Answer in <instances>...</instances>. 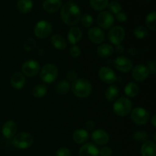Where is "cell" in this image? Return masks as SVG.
Returning <instances> with one entry per match:
<instances>
[{"label":"cell","instance_id":"9c48e42d","mask_svg":"<svg viewBox=\"0 0 156 156\" xmlns=\"http://www.w3.org/2000/svg\"><path fill=\"white\" fill-rule=\"evenodd\" d=\"M97 22L99 27L101 28L108 30L112 27L114 23V18L112 14L109 12H101L98 14L97 17Z\"/></svg>","mask_w":156,"mask_h":156},{"label":"cell","instance_id":"6da1fadb","mask_svg":"<svg viewBox=\"0 0 156 156\" xmlns=\"http://www.w3.org/2000/svg\"><path fill=\"white\" fill-rule=\"evenodd\" d=\"M61 19L66 25L74 26L80 21L82 13L79 6L74 2H66L60 12Z\"/></svg>","mask_w":156,"mask_h":156},{"label":"cell","instance_id":"d4e9b609","mask_svg":"<svg viewBox=\"0 0 156 156\" xmlns=\"http://www.w3.org/2000/svg\"><path fill=\"white\" fill-rule=\"evenodd\" d=\"M33 1L32 0H18L17 3L18 9L21 13H28L33 9Z\"/></svg>","mask_w":156,"mask_h":156},{"label":"cell","instance_id":"7bdbcfd3","mask_svg":"<svg viewBox=\"0 0 156 156\" xmlns=\"http://www.w3.org/2000/svg\"><path fill=\"white\" fill-rule=\"evenodd\" d=\"M85 127L87 128V129H89V130H92L95 127V123H94V121L92 120H88L85 123Z\"/></svg>","mask_w":156,"mask_h":156},{"label":"cell","instance_id":"8992f818","mask_svg":"<svg viewBox=\"0 0 156 156\" xmlns=\"http://www.w3.org/2000/svg\"><path fill=\"white\" fill-rule=\"evenodd\" d=\"M52 30H53V27L50 22L44 21V20H41V21H38L36 25L34 26V33L37 37L41 38V39H45L51 34Z\"/></svg>","mask_w":156,"mask_h":156},{"label":"cell","instance_id":"d6986e66","mask_svg":"<svg viewBox=\"0 0 156 156\" xmlns=\"http://www.w3.org/2000/svg\"><path fill=\"white\" fill-rule=\"evenodd\" d=\"M142 156H156L155 143L151 140H147L143 143L141 147Z\"/></svg>","mask_w":156,"mask_h":156},{"label":"cell","instance_id":"b9f144b4","mask_svg":"<svg viewBox=\"0 0 156 156\" xmlns=\"http://www.w3.org/2000/svg\"><path fill=\"white\" fill-rule=\"evenodd\" d=\"M34 43H35V41H34L33 39L30 38V39L27 40V41L25 42V44H24V48H25L27 50H30L31 49H33L34 47L35 46V45H31V44H34Z\"/></svg>","mask_w":156,"mask_h":156},{"label":"cell","instance_id":"7a4b0ae2","mask_svg":"<svg viewBox=\"0 0 156 156\" xmlns=\"http://www.w3.org/2000/svg\"><path fill=\"white\" fill-rule=\"evenodd\" d=\"M72 91L76 97L85 98L91 94L92 86L91 82L86 79H77L72 85Z\"/></svg>","mask_w":156,"mask_h":156},{"label":"cell","instance_id":"44dd1931","mask_svg":"<svg viewBox=\"0 0 156 156\" xmlns=\"http://www.w3.org/2000/svg\"><path fill=\"white\" fill-rule=\"evenodd\" d=\"M82 37V32L79 27H74L68 32V40L70 44L75 45L81 41Z\"/></svg>","mask_w":156,"mask_h":156},{"label":"cell","instance_id":"1f68e13d","mask_svg":"<svg viewBox=\"0 0 156 156\" xmlns=\"http://www.w3.org/2000/svg\"><path fill=\"white\" fill-rule=\"evenodd\" d=\"M148 139H149V135L148 133L145 130L140 129L136 131L135 133L133 134V140L138 143H145L147 141Z\"/></svg>","mask_w":156,"mask_h":156},{"label":"cell","instance_id":"d6a6232c","mask_svg":"<svg viewBox=\"0 0 156 156\" xmlns=\"http://www.w3.org/2000/svg\"><path fill=\"white\" fill-rule=\"evenodd\" d=\"M134 36L138 39H144L148 36V30L143 26H138L134 30Z\"/></svg>","mask_w":156,"mask_h":156},{"label":"cell","instance_id":"f1b7e54d","mask_svg":"<svg viewBox=\"0 0 156 156\" xmlns=\"http://www.w3.org/2000/svg\"><path fill=\"white\" fill-rule=\"evenodd\" d=\"M70 84L69 82H67V81H61L59 82L57 85H56V93H58L59 94H65L69 91L70 90Z\"/></svg>","mask_w":156,"mask_h":156},{"label":"cell","instance_id":"ab89813d","mask_svg":"<svg viewBox=\"0 0 156 156\" xmlns=\"http://www.w3.org/2000/svg\"><path fill=\"white\" fill-rule=\"evenodd\" d=\"M148 69H149V74L155 75L156 73V62L155 60H152L150 62H149L147 66Z\"/></svg>","mask_w":156,"mask_h":156},{"label":"cell","instance_id":"ac0fdd59","mask_svg":"<svg viewBox=\"0 0 156 156\" xmlns=\"http://www.w3.org/2000/svg\"><path fill=\"white\" fill-rule=\"evenodd\" d=\"M62 5V0H44L43 8L48 13H55L58 12Z\"/></svg>","mask_w":156,"mask_h":156},{"label":"cell","instance_id":"f6af8a7d","mask_svg":"<svg viewBox=\"0 0 156 156\" xmlns=\"http://www.w3.org/2000/svg\"><path fill=\"white\" fill-rule=\"evenodd\" d=\"M128 53H129V55H131V56H135L137 53L136 49L135 47H131V48H129V50H128Z\"/></svg>","mask_w":156,"mask_h":156},{"label":"cell","instance_id":"e575fe53","mask_svg":"<svg viewBox=\"0 0 156 156\" xmlns=\"http://www.w3.org/2000/svg\"><path fill=\"white\" fill-rule=\"evenodd\" d=\"M108 9H109L110 12L113 14H118L119 12H121L122 10V6L118 2H116V1H113L111 2H110L108 4Z\"/></svg>","mask_w":156,"mask_h":156},{"label":"cell","instance_id":"cb8c5ba5","mask_svg":"<svg viewBox=\"0 0 156 156\" xmlns=\"http://www.w3.org/2000/svg\"><path fill=\"white\" fill-rule=\"evenodd\" d=\"M51 43L53 47L57 50H64L66 47V41L60 34H54L51 37Z\"/></svg>","mask_w":156,"mask_h":156},{"label":"cell","instance_id":"f546056e","mask_svg":"<svg viewBox=\"0 0 156 156\" xmlns=\"http://www.w3.org/2000/svg\"><path fill=\"white\" fill-rule=\"evenodd\" d=\"M146 24L148 28L152 31L156 30V13L155 12L148 14L146 18Z\"/></svg>","mask_w":156,"mask_h":156},{"label":"cell","instance_id":"ffe728a7","mask_svg":"<svg viewBox=\"0 0 156 156\" xmlns=\"http://www.w3.org/2000/svg\"><path fill=\"white\" fill-rule=\"evenodd\" d=\"M25 84V78L21 73H15L11 78V85L15 89H21Z\"/></svg>","mask_w":156,"mask_h":156},{"label":"cell","instance_id":"d590c367","mask_svg":"<svg viewBox=\"0 0 156 156\" xmlns=\"http://www.w3.org/2000/svg\"><path fill=\"white\" fill-rule=\"evenodd\" d=\"M112 152V149L108 146H103L99 149V155L101 156H111Z\"/></svg>","mask_w":156,"mask_h":156},{"label":"cell","instance_id":"277c9868","mask_svg":"<svg viewBox=\"0 0 156 156\" xmlns=\"http://www.w3.org/2000/svg\"><path fill=\"white\" fill-rule=\"evenodd\" d=\"M41 80L47 84L55 82L58 77V69L54 64H46L42 67L40 73Z\"/></svg>","mask_w":156,"mask_h":156},{"label":"cell","instance_id":"7dc6e473","mask_svg":"<svg viewBox=\"0 0 156 156\" xmlns=\"http://www.w3.org/2000/svg\"><path fill=\"white\" fill-rule=\"evenodd\" d=\"M70 1H72V0H70Z\"/></svg>","mask_w":156,"mask_h":156},{"label":"cell","instance_id":"30bf717a","mask_svg":"<svg viewBox=\"0 0 156 156\" xmlns=\"http://www.w3.org/2000/svg\"><path fill=\"white\" fill-rule=\"evenodd\" d=\"M40 65L37 61L30 59L24 62L21 67L23 75L27 77H34L40 72Z\"/></svg>","mask_w":156,"mask_h":156},{"label":"cell","instance_id":"603a6c76","mask_svg":"<svg viewBox=\"0 0 156 156\" xmlns=\"http://www.w3.org/2000/svg\"><path fill=\"white\" fill-rule=\"evenodd\" d=\"M88 131L83 129H77L74 132L73 136V140L77 144H83L86 143L88 140Z\"/></svg>","mask_w":156,"mask_h":156},{"label":"cell","instance_id":"7402d4cb","mask_svg":"<svg viewBox=\"0 0 156 156\" xmlns=\"http://www.w3.org/2000/svg\"><path fill=\"white\" fill-rule=\"evenodd\" d=\"M114 51V47L108 44H101L97 48L98 55L101 58L110 57L113 55Z\"/></svg>","mask_w":156,"mask_h":156},{"label":"cell","instance_id":"4dcf8cb0","mask_svg":"<svg viewBox=\"0 0 156 156\" xmlns=\"http://www.w3.org/2000/svg\"><path fill=\"white\" fill-rule=\"evenodd\" d=\"M47 88L45 85H42V84H39L37 85L34 88H33L32 91V94L37 98H43L46 94H47Z\"/></svg>","mask_w":156,"mask_h":156},{"label":"cell","instance_id":"83f0119b","mask_svg":"<svg viewBox=\"0 0 156 156\" xmlns=\"http://www.w3.org/2000/svg\"><path fill=\"white\" fill-rule=\"evenodd\" d=\"M89 3L94 10L102 11L108 7L109 1L108 0H89Z\"/></svg>","mask_w":156,"mask_h":156},{"label":"cell","instance_id":"e0dca14e","mask_svg":"<svg viewBox=\"0 0 156 156\" xmlns=\"http://www.w3.org/2000/svg\"><path fill=\"white\" fill-rule=\"evenodd\" d=\"M17 132V125L15 122L9 120L4 123L2 129V135L6 139H12L15 136Z\"/></svg>","mask_w":156,"mask_h":156},{"label":"cell","instance_id":"f35d334b","mask_svg":"<svg viewBox=\"0 0 156 156\" xmlns=\"http://www.w3.org/2000/svg\"><path fill=\"white\" fill-rule=\"evenodd\" d=\"M77 78L78 75L77 73H76V72L74 71V70H70V71H69L68 73H67L66 79H68V81H69V82H75V81L77 79Z\"/></svg>","mask_w":156,"mask_h":156},{"label":"cell","instance_id":"ba28073f","mask_svg":"<svg viewBox=\"0 0 156 156\" xmlns=\"http://www.w3.org/2000/svg\"><path fill=\"white\" fill-rule=\"evenodd\" d=\"M125 37V30L121 26H114L111 28L108 33L109 41L114 45H120Z\"/></svg>","mask_w":156,"mask_h":156},{"label":"cell","instance_id":"bcb514c9","mask_svg":"<svg viewBox=\"0 0 156 156\" xmlns=\"http://www.w3.org/2000/svg\"><path fill=\"white\" fill-rule=\"evenodd\" d=\"M151 123H152V126H154V127H155L156 126V116L154 115L153 117H152V120H151Z\"/></svg>","mask_w":156,"mask_h":156},{"label":"cell","instance_id":"5b68a950","mask_svg":"<svg viewBox=\"0 0 156 156\" xmlns=\"http://www.w3.org/2000/svg\"><path fill=\"white\" fill-rule=\"evenodd\" d=\"M34 143V138L29 133L22 132L16 134L12 139V145L17 149H26L30 147Z\"/></svg>","mask_w":156,"mask_h":156},{"label":"cell","instance_id":"484cf974","mask_svg":"<svg viewBox=\"0 0 156 156\" xmlns=\"http://www.w3.org/2000/svg\"><path fill=\"white\" fill-rule=\"evenodd\" d=\"M139 90H140V88L135 82H129L125 86L124 93L127 97L135 98L138 94Z\"/></svg>","mask_w":156,"mask_h":156},{"label":"cell","instance_id":"52a82bcc","mask_svg":"<svg viewBox=\"0 0 156 156\" xmlns=\"http://www.w3.org/2000/svg\"><path fill=\"white\" fill-rule=\"evenodd\" d=\"M131 120L137 125H144L149 120V114L146 109L143 108H136L131 111Z\"/></svg>","mask_w":156,"mask_h":156},{"label":"cell","instance_id":"ee69618b","mask_svg":"<svg viewBox=\"0 0 156 156\" xmlns=\"http://www.w3.org/2000/svg\"><path fill=\"white\" fill-rule=\"evenodd\" d=\"M115 51L116 53H118V54H121V53H123V51H124V47L122 45H120H120H117L115 48Z\"/></svg>","mask_w":156,"mask_h":156},{"label":"cell","instance_id":"8d00e7d4","mask_svg":"<svg viewBox=\"0 0 156 156\" xmlns=\"http://www.w3.org/2000/svg\"><path fill=\"white\" fill-rule=\"evenodd\" d=\"M69 53L73 57L76 58L79 56V55H80L81 53V50L78 46L73 45V47L69 49Z\"/></svg>","mask_w":156,"mask_h":156},{"label":"cell","instance_id":"3957f363","mask_svg":"<svg viewBox=\"0 0 156 156\" xmlns=\"http://www.w3.org/2000/svg\"><path fill=\"white\" fill-rule=\"evenodd\" d=\"M133 109V104L127 98H120L113 105V111L119 117H126L130 114Z\"/></svg>","mask_w":156,"mask_h":156},{"label":"cell","instance_id":"4316f807","mask_svg":"<svg viewBox=\"0 0 156 156\" xmlns=\"http://www.w3.org/2000/svg\"><path fill=\"white\" fill-rule=\"evenodd\" d=\"M119 95V89L116 85H111L105 91V97L109 101H114Z\"/></svg>","mask_w":156,"mask_h":156},{"label":"cell","instance_id":"2e32d148","mask_svg":"<svg viewBox=\"0 0 156 156\" xmlns=\"http://www.w3.org/2000/svg\"><path fill=\"white\" fill-rule=\"evenodd\" d=\"M79 156H98L99 149L93 143H86L80 148Z\"/></svg>","mask_w":156,"mask_h":156},{"label":"cell","instance_id":"60d3db41","mask_svg":"<svg viewBox=\"0 0 156 156\" xmlns=\"http://www.w3.org/2000/svg\"><path fill=\"white\" fill-rule=\"evenodd\" d=\"M115 18L119 22H125V21H126V20H127V16H126V14L121 12H119L118 14H117Z\"/></svg>","mask_w":156,"mask_h":156},{"label":"cell","instance_id":"4fadbf2b","mask_svg":"<svg viewBox=\"0 0 156 156\" xmlns=\"http://www.w3.org/2000/svg\"><path fill=\"white\" fill-rule=\"evenodd\" d=\"M149 76L147 66L144 65H137L132 71V77L137 82H143Z\"/></svg>","mask_w":156,"mask_h":156},{"label":"cell","instance_id":"5bb4252c","mask_svg":"<svg viewBox=\"0 0 156 156\" xmlns=\"http://www.w3.org/2000/svg\"><path fill=\"white\" fill-rule=\"evenodd\" d=\"M88 36L90 41L95 44H100L105 40V33L101 28L98 27H91L88 30Z\"/></svg>","mask_w":156,"mask_h":156},{"label":"cell","instance_id":"8fae6325","mask_svg":"<svg viewBox=\"0 0 156 156\" xmlns=\"http://www.w3.org/2000/svg\"><path fill=\"white\" fill-rule=\"evenodd\" d=\"M114 66L118 71L122 73H129L133 68V62L126 56H118L114 60Z\"/></svg>","mask_w":156,"mask_h":156},{"label":"cell","instance_id":"9a60e30c","mask_svg":"<svg viewBox=\"0 0 156 156\" xmlns=\"http://www.w3.org/2000/svg\"><path fill=\"white\" fill-rule=\"evenodd\" d=\"M91 139L95 144L105 146L109 142V135L103 129H96L91 134Z\"/></svg>","mask_w":156,"mask_h":156},{"label":"cell","instance_id":"74e56055","mask_svg":"<svg viewBox=\"0 0 156 156\" xmlns=\"http://www.w3.org/2000/svg\"><path fill=\"white\" fill-rule=\"evenodd\" d=\"M71 152L67 148H61L56 151V156H70Z\"/></svg>","mask_w":156,"mask_h":156},{"label":"cell","instance_id":"836d02e7","mask_svg":"<svg viewBox=\"0 0 156 156\" xmlns=\"http://www.w3.org/2000/svg\"><path fill=\"white\" fill-rule=\"evenodd\" d=\"M80 21L82 26L88 28V27H90L92 25L94 20H93L92 16L91 15H89V14H85V15H83L81 17Z\"/></svg>","mask_w":156,"mask_h":156},{"label":"cell","instance_id":"7c38bea8","mask_svg":"<svg viewBox=\"0 0 156 156\" xmlns=\"http://www.w3.org/2000/svg\"><path fill=\"white\" fill-rule=\"evenodd\" d=\"M98 76L101 80L107 84H113L117 80V76L115 73L109 67L105 66L101 68L99 70Z\"/></svg>","mask_w":156,"mask_h":156}]
</instances>
